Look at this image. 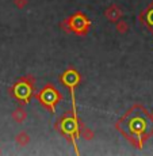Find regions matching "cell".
Returning a JSON list of instances; mask_svg holds the SVG:
<instances>
[{
    "label": "cell",
    "instance_id": "cell-14",
    "mask_svg": "<svg viewBox=\"0 0 153 156\" xmlns=\"http://www.w3.org/2000/svg\"><path fill=\"white\" fill-rule=\"evenodd\" d=\"M151 115H152V119H153V114H151Z\"/></svg>",
    "mask_w": 153,
    "mask_h": 156
},
{
    "label": "cell",
    "instance_id": "cell-4",
    "mask_svg": "<svg viewBox=\"0 0 153 156\" xmlns=\"http://www.w3.org/2000/svg\"><path fill=\"white\" fill-rule=\"evenodd\" d=\"M89 27H91V20L82 11L75 12L62 22V29L67 30L68 33H73L76 35H80V37H84L89 31Z\"/></svg>",
    "mask_w": 153,
    "mask_h": 156
},
{
    "label": "cell",
    "instance_id": "cell-9",
    "mask_svg": "<svg viewBox=\"0 0 153 156\" xmlns=\"http://www.w3.org/2000/svg\"><path fill=\"white\" fill-rule=\"evenodd\" d=\"M26 114H27V113H26L25 110L22 109V107H19V109H16V110H15V112L12 113V118H14L16 122H19V124H20V122H23V121L26 119V117H27Z\"/></svg>",
    "mask_w": 153,
    "mask_h": 156
},
{
    "label": "cell",
    "instance_id": "cell-13",
    "mask_svg": "<svg viewBox=\"0 0 153 156\" xmlns=\"http://www.w3.org/2000/svg\"><path fill=\"white\" fill-rule=\"evenodd\" d=\"M14 3H15V5H16V7L22 8V7H25V5L27 4V0H14Z\"/></svg>",
    "mask_w": 153,
    "mask_h": 156
},
{
    "label": "cell",
    "instance_id": "cell-7",
    "mask_svg": "<svg viewBox=\"0 0 153 156\" xmlns=\"http://www.w3.org/2000/svg\"><path fill=\"white\" fill-rule=\"evenodd\" d=\"M140 20L153 33V2L140 14Z\"/></svg>",
    "mask_w": 153,
    "mask_h": 156
},
{
    "label": "cell",
    "instance_id": "cell-1",
    "mask_svg": "<svg viewBox=\"0 0 153 156\" xmlns=\"http://www.w3.org/2000/svg\"><path fill=\"white\" fill-rule=\"evenodd\" d=\"M115 128L131 145L142 148L153 134V119L145 107L136 103L118 119Z\"/></svg>",
    "mask_w": 153,
    "mask_h": 156
},
{
    "label": "cell",
    "instance_id": "cell-6",
    "mask_svg": "<svg viewBox=\"0 0 153 156\" xmlns=\"http://www.w3.org/2000/svg\"><path fill=\"white\" fill-rule=\"evenodd\" d=\"M60 82L69 90L71 98H72V110H73V112H77L75 91H76V87L80 84V82H82V75L79 73L77 69H75V68L71 67V68H68L67 71H64V73H61V76H60Z\"/></svg>",
    "mask_w": 153,
    "mask_h": 156
},
{
    "label": "cell",
    "instance_id": "cell-5",
    "mask_svg": "<svg viewBox=\"0 0 153 156\" xmlns=\"http://www.w3.org/2000/svg\"><path fill=\"white\" fill-rule=\"evenodd\" d=\"M34 97L40 101V103L50 113H56V107L62 101V95L53 84H46L40 92L34 94Z\"/></svg>",
    "mask_w": 153,
    "mask_h": 156
},
{
    "label": "cell",
    "instance_id": "cell-11",
    "mask_svg": "<svg viewBox=\"0 0 153 156\" xmlns=\"http://www.w3.org/2000/svg\"><path fill=\"white\" fill-rule=\"evenodd\" d=\"M82 129H83V133H84V137H85L87 140H91L92 137H94V133H92L89 129H87L85 126H84V124L82 125Z\"/></svg>",
    "mask_w": 153,
    "mask_h": 156
},
{
    "label": "cell",
    "instance_id": "cell-8",
    "mask_svg": "<svg viewBox=\"0 0 153 156\" xmlns=\"http://www.w3.org/2000/svg\"><path fill=\"white\" fill-rule=\"evenodd\" d=\"M121 16H122V10H119L116 4H113L111 7L106 10V18L110 22H116L118 19H121Z\"/></svg>",
    "mask_w": 153,
    "mask_h": 156
},
{
    "label": "cell",
    "instance_id": "cell-12",
    "mask_svg": "<svg viewBox=\"0 0 153 156\" xmlns=\"http://www.w3.org/2000/svg\"><path fill=\"white\" fill-rule=\"evenodd\" d=\"M116 30H118L119 33L127 31V23H125V22H118V23H116Z\"/></svg>",
    "mask_w": 153,
    "mask_h": 156
},
{
    "label": "cell",
    "instance_id": "cell-3",
    "mask_svg": "<svg viewBox=\"0 0 153 156\" xmlns=\"http://www.w3.org/2000/svg\"><path fill=\"white\" fill-rule=\"evenodd\" d=\"M34 82L35 80L31 75L18 79L10 88L11 95L22 105H29L31 97L34 95Z\"/></svg>",
    "mask_w": 153,
    "mask_h": 156
},
{
    "label": "cell",
    "instance_id": "cell-2",
    "mask_svg": "<svg viewBox=\"0 0 153 156\" xmlns=\"http://www.w3.org/2000/svg\"><path fill=\"white\" fill-rule=\"evenodd\" d=\"M82 125L83 122L80 121L77 112H73V110L67 112L54 125V129H57L65 139H68L72 143V145L75 147V152L77 155L80 154L79 148H77V139L82 132Z\"/></svg>",
    "mask_w": 153,
    "mask_h": 156
},
{
    "label": "cell",
    "instance_id": "cell-10",
    "mask_svg": "<svg viewBox=\"0 0 153 156\" xmlns=\"http://www.w3.org/2000/svg\"><path fill=\"white\" fill-rule=\"evenodd\" d=\"M16 141L19 145H26V144L29 143V136L25 133V132H23V133H19L16 136Z\"/></svg>",
    "mask_w": 153,
    "mask_h": 156
}]
</instances>
